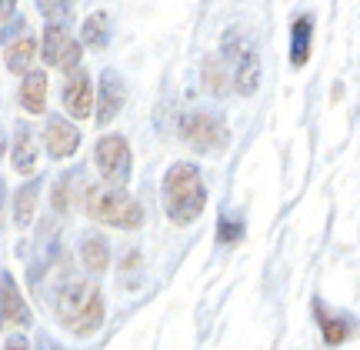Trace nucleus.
I'll return each instance as SVG.
<instances>
[{
	"label": "nucleus",
	"instance_id": "1",
	"mask_svg": "<svg viewBox=\"0 0 360 350\" xmlns=\"http://www.w3.org/2000/svg\"><path fill=\"white\" fill-rule=\"evenodd\" d=\"M51 307L53 317L77 337H90L97 334L103 324V297L101 287L90 280V273H74L64 271L57 277V284L51 287Z\"/></svg>",
	"mask_w": 360,
	"mask_h": 350
},
{
	"label": "nucleus",
	"instance_id": "2",
	"mask_svg": "<svg viewBox=\"0 0 360 350\" xmlns=\"http://www.w3.org/2000/svg\"><path fill=\"white\" fill-rule=\"evenodd\" d=\"M160 204H164V214H167L170 223L177 227H191L207 207V187L197 164H170L167 174H164V183H160Z\"/></svg>",
	"mask_w": 360,
	"mask_h": 350
},
{
	"label": "nucleus",
	"instance_id": "3",
	"mask_svg": "<svg viewBox=\"0 0 360 350\" xmlns=\"http://www.w3.org/2000/svg\"><path fill=\"white\" fill-rule=\"evenodd\" d=\"M84 210H87L90 221L117 227V231H137L143 223V207L134 197L117 187V183H94L84 190Z\"/></svg>",
	"mask_w": 360,
	"mask_h": 350
},
{
	"label": "nucleus",
	"instance_id": "4",
	"mask_svg": "<svg viewBox=\"0 0 360 350\" xmlns=\"http://www.w3.org/2000/svg\"><path fill=\"white\" fill-rule=\"evenodd\" d=\"M217 57L224 60V67L231 70L233 91L240 93V97H250V93L257 91L260 57H257V51H254V44L244 40L240 30H227V34H224V47H220Z\"/></svg>",
	"mask_w": 360,
	"mask_h": 350
},
{
	"label": "nucleus",
	"instance_id": "5",
	"mask_svg": "<svg viewBox=\"0 0 360 350\" xmlns=\"http://www.w3.org/2000/svg\"><path fill=\"white\" fill-rule=\"evenodd\" d=\"M180 137H184V143L187 147H193L197 154H224L227 150V143H231V134H227V127L220 124L214 114H204V110H197V114H184L180 117Z\"/></svg>",
	"mask_w": 360,
	"mask_h": 350
},
{
	"label": "nucleus",
	"instance_id": "6",
	"mask_svg": "<svg viewBox=\"0 0 360 350\" xmlns=\"http://www.w3.org/2000/svg\"><path fill=\"white\" fill-rule=\"evenodd\" d=\"M94 160H97V170H101V177L107 183L124 187V183L130 181V143H127V137H120V134L101 137L97 147H94Z\"/></svg>",
	"mask_w": 360,
	"mask_h": 350
},
{
	"label": "nucleus",
	"instance_id": "7",
	"mask_svg": "<svg viewBox=\"0 0 360 350\" xmlns=\"http://www.w3.org/2000/svg\"><path fill=\"white\" fill-rule=\"evenodd\" d=\"M40 53H44V60H47L51 67L74 70V67H80V53H84V47H80L77 40L67 34V27L47 24L44 40H40Z\"/></svg>",
	"mask_w": 360,
	"mask_h": 350
},
{
	"label": "nucleus",
	"instance_id": "8",
	"mask_svg": "<svg viewBox=\"0 0 360 350\" xmlns=\"http://www.w3.org/2000/svg\"><path fill=\"white\" fill-rule=\"evenodd\" d=\"M127 101V84L117 70H103L101 74V91H97V127H107Z\"/></svg>",
	"mask_w": 360,
	"mask_h": 350
},
{
	"label": "nucleus",
	"instance_id": "9",
	"mask_svg": "<svg viewBox=\"0 0 360 350\" xmlns=\"http://www.w3.org/2000/svg\"><path fill=\"white\" fill-rule=\"evenodd\" d=\"M94 104H97V97H94V87H90L87 70H80V67L67 70V80H64V107H67V114L77 117V120H84V117H90Z\"/></svg>",
	"mask_w": 360,
	"mask_h": 350
},
{
	"label": "nucleus",
	"instance_id": "10",
	"mask_svg": "<svg viewBox=\"0 0 360 350\" xmlns=\"http://www.w3.org/2000/svg\"><path fill=\"white\" fill-rule=\"evenodd\" d=\"M44 147L53 160H64V157H74L80 147V130L64 120V117H51L47 127H44Z\"/></svg>",
	"mask_w": 360,
	"mask_h": 350
},
{
	"label": "nucleus",
	"instance_id": "11",
	"mask_svg": "<svg viewBox=\"0 0 360 350\" xmlns=\"http://www.w3.org/2000/svg\"><path fill=\"white\" fill-rule=\"evenodd\" d=\"M30 324V311H27L20 290L13 284L7 271H0V327H27Z\"/></svg>",
	"mask_w": 360,
	"mask_h": 350
},
{
	"label": "nucleus",
	"instance_id": "12",
	"mask_svg": "<svg viewBox=\"0 0 360 350\" xmlns=\"http://www.w3.org/2000/svg\"><path fill=\"white\" fill-rule=\"evenodd\" d=\"M11 160L17 174H34L37 170V137L30 124H17L13 127V143H11Z\"/></svg>",
	"mask_w": 360,
	"mask_h": 350
},
{
	"label": "nucleus",
	"instance_id": "13",
	"mask_svg": "<svg viewBox=\"0 0 360 350\" xmlns=\"http://www.w3.org/2000/svg\"><path fill=\"white\" fill-rule=\"evenodd\" d=\"M314 317H317V324H321V334L323 340L337 347V344H344V340L354 334V320L350 317H340V313H330L323 307V300H314Z\"/></svg>",
	"mask_w": 360,
	"mask_h": 350
},
{
	"label": "nucleus",
	"instance_id": "14",
	"mask_svg": "<svg viewBox=\"0 0 360 350\" xmlns=\"http://www.w3.org/2000/svg\"><path fill=\"white\" fill-rule=\"evenodd\" d=\"M20 107L27 114H44L47 107V74L44 70H27L20 84Z\"/></svg>",
	"mask_w": 360,
	"mask_h": 350
},
{
	"label": "nucleus",
	"instance_id": "15",
	"mask_svg": "<svg viewBox=\"0 0 360 350\" xmlns=\"http://www.w3.org/2000/svg\"><path fill=\"white\" fill-rule=\"evenodd\" d=\"M310 40H314V17L300 13L290 27V64L304 67L310 60Z\"/></svg>",
	"mask_w": 360,
	"mask_h": 350
},
{
	"label": "nucleus",
	"instance_id": "16",
	"mask_svg": "<svg viewBox=\"0 0 360 350\" xmlns=\"http://www.w3.org/2000/svg\"><path fill=\"white\" fill-rule=\"evenodd\" d=\"M80 264H84V271L87 273H103L107 271V264H110V247L103 240L101 233H87L84 240H80Z\"/></svg>",
	"mask_w": 360,
	"mask_h": 350
},
{
	"label": "nucleus",
	"instance_id": "17",
	"mask_svg": "<svg viewBox=\"0 0 360 350\" xmlns=\"http://www.w3.org/2000/svg\"><path fill=\"white\" fill-rule=\"evenodd\" d=\"M4 57H7L11 74H27L30 64H34V57H37V37H34V34H20V37H13Z\"/></svg>",
	"mask_w": 360,
	"mask_h": 350
},
{
	"label": "nucleus",
	"instance_id": "18",
	"mask_svg": "<svg viewBox=\"0 0 360 350\" xmlns=\"http://www.w3.org/2000/svg\"><path fill=\"white\" fill-rule=\"evenodd\" d=\"M37 194H40V177L37 181H27L17 194H13V223L27 231L34 223V210H37Z\"/></svg>",
	"mask_w": 360,
	"mask_h": 350
},
{
	"label": "nucleus",
	"instance_id": "19",
	"mask_svg": "<svg viewBox=\"0 0 360 350\" xmlns=\"http://www.w3.org/2000/svg\"><path fill=\"white\" fill-rule=\"evenodd\" d=\"M80 40H84L87 47H94V51H103V47L110 44V17L103 11L90 13L87 20H84V27H80Z\"/></svg>",
	"mask_w": 360,
	"mask_h": 350
},
{
	"label": "nucleus",
	"instance_id": "20",
	"mask_svg": "<svg viewBox=\"0 0 360 350\" xmlns=\"http://www.w3.org/2000/svg\"><path fill=\"white\" fill-rule=\"evenodd\" d=\"M77 177H80V170H70V174H64V177L57 181V187H53V210H57V214H70Z\"/></svg>",
	"mask_w": 360,
	"mask_h": 350
},
{
	"label": "nucleus",
	"instance_id": "21",
	"mask_svg": "<svg viewBox=\"0 0 360 350\" xmlns=\"http://www.w3.org/2000/svg\"><path fill=\"white\" fill-rule=\"evenodd\" d=\"M244 237V221L237 214H220L217 221V240L220 244H237Z\"/></svg>",
	"mask_w": 360,
	"mask_h": 350
},
{
	"label": "nucleus",
	"instance_id": "22",
	"mask_svg": "<svg viewBox=\"0 0 360 350\" xmlns=\"http://www.w3.org/2000/svg\"><path fill=\"white\" fill-rule=\"evenodd\" d=\"M40 13L47 17V24H60L67 13H70V7H74V0H37Z\"/></svg>",
	"mask_w": 360,
	"mask_h": 350
},
{
	"label": "nucleus",
	"instance_id": "23",
	"mask_svg": "<svg viewBox=\"0 0 360 350\" xmlns=\"http://www.w3.org/2000/svg\"><path fill=\"white\" fill-rule=\"evenodd\" d=\"M137 271H141V254L137 250H130L127 260H124V287H137Z\"/></svg>",
	"mask_w": 360,
	"mask_h": 350
},
{
	"label": "nucleus",
	"instance_id": "24",
	"mask_svg": "<svg viewBox=\"0 0 360 350\" xmlns=\"http://www.w3.org/2000/svg\"><path fill=\"white\" fill-rule=\"evenodd\" d=\"M4 350H30V344H27V337H20V334H13V337H7Z\"/></svg>",
	"mask_w": 360,
	"mask_h": 350
},
{
	"label": "nucleus",
	"instance_id": "25",
	"mask_svg": "<svg viewBox=\"0 0 360 350\" xmlns=\"http://www.w3.org/2000/svg\"><path fill=\"white\" fill-rule=\"evenodd\" d=\"M13 11H17V0H0V24H4V20H11Z\"/></svg>",
	"mask_w": 360,
	"mask_h": 350
},
{
	"label": "nucleus",
	"instance_id": "26",
	"mask_svg": "<svg viewBox=\"0 0 360 350\" xmlns=\"http://www.w3.org/2000/svg\"><path fill=\"white\" fill-rule=\"evenodd\" d=\"M0 214H4V183H0Z\"/></svg>",
	"mask_w": 360,
	"mask_h": 350
},
{
	"label": "nucleus",
	"instance_id": "27",
	"mask_svg": "<svg viewBox=\"0 0 360 350\" xmlns=\"http://www.w3.org/2000/svg\"><path fill=\"white\" fill-rule=\"evenodd\" d=\"M0 157H4V137H0Z\"/></svg>",
	"mask_w": 360,
	"mask_h": 350
}]
</instances>
